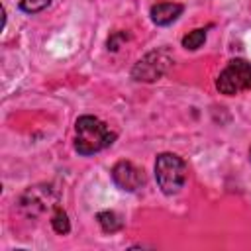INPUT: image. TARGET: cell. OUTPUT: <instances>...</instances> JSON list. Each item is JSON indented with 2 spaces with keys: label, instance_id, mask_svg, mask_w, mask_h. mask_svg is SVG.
<instances>
[{
  "label": "cell",
  "instance_id": "7",
  "mask_svg": "<svg viewBox=\"0 0 251 251\" xmlns=\"http://www.w3.org/2000/svg\"><path fill=\"white\" fill-rule=\"evenodd\" d=\"M96 218H98V224L102 226L104 231H110L112 233V231H118L122 227V220L114 212H100Z\"/></svg>",
  "mask_w": 251,
  "mask_h": 251
},
{
  "label": "cell",
  "instance_id": "8",
  "mask_svg": "<svg viewBox=\"0 0 251 251\" xmlns=\"http://www.w3.org/2000/svg\"><path fill=\"white\" fill-rule=\"evenodd\" d=\"M204 41H206V29H192L188 35L182 37V47L194 51V49L202 47Z\"/></svg>",
  "mask_w": 251,
  "mask_h": 251
},
{
  "label": "cell",
  "instance_id": "10",
  "mask_svg": "<svg viewBox=\"0 0 251 251\" xmlns=\"http://www.w3.org/2000/svg\"><path fill=\"white\" fill-rule=\"evenodd\" d=\"M49 4H51V0H20V8H22L25 14L41 12V10H45Z\"/></svg>",
  "mask_w": 251,
  "mask_h": 251
},
{
  "label": "cell",
  "instance_id": "5",
  "mask_svg": "<svg viewBox=\"0 0 251 251\" xmlns=\"http://www.w3.org/2000/svg\"><path fill=\"white\" fill-rule=\"evenodd\" d=\"M112 180L118 188H122L126 192H133V190L141 188V184L145 182V176H143L141 169H137L133 163L120 161L112 169Z\"/></svg>",
  "mask_w": 251,
  "mask_h": 251
},
{
  "label": "cell",
  "instance_id": "1",
  "mask_svg": "<svg viewBox=\"0 0 251 251\" xmlns=\"http://www.w3.org/2000/svg\"><path fill=\"white\" fill-rule=\"evenodd\" d=\"M75 131V149L80 155H94L110 147L116 139V133L110 131V127L94 116H80L76 120Z\"/></svg>",
  "mask_w": 251,
  "mask_h": 251
},
{
  "label": "cell",
  "instance_id": "4",
  "mask_svg": "<svg viewBox=\"0 0 251 251\" xmlns=\"http://www.w3.org/2000/svg\"><path fill=\"white\" fill-rule=\"evenodd\" d=\"M169 65H171V55L165 49H157V51L147 53L145 57H141L135 63V67L131 71V76L135 80L153 82V80H157V78H161L165 75Z\"/></svg>",
  "mask_w": 251,
  "mask_h": 251
},
{
  "label": "cell",
  "instance_id": "9",
  "mask_svg": "<svg viewBox=\"0 0 251 251\" xmlns=\"http://www.w3.org/2000/svg\"><path fill=\"white\" fill-rule=\"evenodd\" d=\"M51 226H53V229H55L57 233H61V235L69 233V229H71L69 218H67V214H65L59 206H55V212H53V216H51Z\"/></svg>",
  "mask_w": 251,
  "mask_h": 251
},
{
  "label": "cell",
  "instance_id": "6",
  "mask_svg": "<svg viewBox=\"0 0 251 251\" xmlns=\"http://www.w3.org/2000/svg\"><path fill=\"white\" fill-rule=\"evenodd\" d=\"M182 14V6L176 2H159L151 6V20L157 25H169Z\"/></svg>",
  "mask_w": 251,
  "mask_h": 251
},
{
  "label": "cell",
  "instance_id": "2",
  "mask_svg": "<svg viewBox=\"0 0 251 251\" xmlns=\"http://www.w3.org/2000/svg\"><path fill=\"white\" fill-rule=\"evenodd\" d=\"M155 178L165 194H176L186 180V165L175 153H161L155 161Z\"/></svg>",
  "mask_w": 251,
  "mask_h": 251
},
{
  "label": "cell",
  "instance_id": "3",
  "mask_svg": "<svg viewBox=\"0 0 251 251\" xmlns=\"http://www.w3.org/2000/svg\"><path fill=\"white\" fill-rule=\"evenodd\" d=\"M216 88L222 94L235 96L243 90L251 88V63L245 59H233L226 65V69L220 73L216 80Z\"/></svg>",
  "mask_w": 251,
  "mask_h": 251
}]
</instances>
